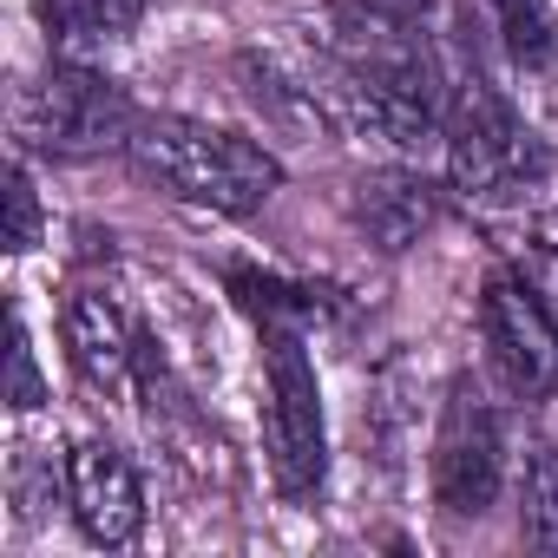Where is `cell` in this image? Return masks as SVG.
Masks as SVG:
<instances>
[{
	"label": "cell",
	"mask_w": 558,
	"mask_h": 558,
	"mask_svg": "<svg viewBox=\"0 0 558 558\" xmlns=\"http://www.w3.org/2000/svg\"><path fill=\"white\" fill-rule=\"evenodd\" d=\"M125 158L165 197L217 210V217H250V210L269 204L276 184H283V165H276L256 138L184 119V112H138V132H132Z\"/></svg>",
	"instance_id": "cell-1"
},
{
	"label": "cell",
	"mask_w": 558,
	"mask_h": 558,
	"mask_svg": "<svg viewBox=\"0 0 558 558\" xmlns=\"http://www.w3.org/2000/svg\"><path fill=\"white\" fill-rule=\"evenodd\" d=\"M447 178L460 197L473 204H493V210H519L532 204L545 184H551V151L545 138L519 119V106L486 80V73H466L453 80V99H447Z\"/></svg>",
	"instance_id": "cell-2"
},
{
	"label": "cell",
	"mask_w": 558,
	"mask_h": 558,
	"mask_svg": "<svg viewBox=\"0 0 558 558\" xmlns=\"http://www.w3.org/2000/svg\"><path fill=\"white\" fill-rule=\"evenodd\" d=\"M14 132H21L27 151H47V158H99V151H125L132 145L138 106L93 60H53L21 93Z\"/></svg>",
	"instance_id": "cell-3"
},
{
	"label": "cell",
	"mask_w": 558,
	"mask_h": 558,
	"mask_svg": "<svg viewBox=\"0 0 558 558\" xmlns=\"http://www.w3.org/2000/svg\"><path fill=\"white\" fill-rule=\"evenodd\" d=\"M263 447L290 499H310L329 480V421L323 381L296 323H263Z\"/></svg>",
	"instance_id": "cell-4"
},
{
	"label": "cell",
	"mask_w": 558,
	"mask_h": 558,
	"mask_svg": "<svg viewBox=\"0 0 558 558\" xmlns=\"http://www.w3.org/2000/svg\"><path fill=\"white\" fill-rule=\"evenodd\" d=\"M506 486V434L473 381H453L434 427V506L447 519H486Z\"/></svg>",
	"instance_id": "cell-5"
},
{
	"label": "cell",
	"mask_w": 558,
	"mask_h": 558,
	"mask_svg": "<svg viewBox=\"0 0 558 558\" xmlns=\"http://www.w3.org/2000/svg\"><path fill=\"white\" fill-rule=\"evenodd\" d=\"M480 336L499 368V381L519 401H545L558 388V316L538 303V290L512 269H493L480 290Z\"/></svg>",
	"instance_id": "cell-6"
},
{
	"label": "cell",
	"mask_w": 558,
	"mask_h": 558,
	"mask_svg": "<svg viewBox=\"0 0 558 558\" xmlns=\"http://www.w3.org/2000/svg\"><path fill=\"white\" fill-rule=\"evenodd\" d=\"M66 499H73V519L93 545L119 551L138 538L145 525V493H138V473L132 460L112 447V440H80L66 453Z\"/></svg>",
	"instance_id": "cell-7"
},
{
	"label": "cell",
	"mask_w": 558,
	"mask_h": 558,
	"mask_svg": "<svg viewBox=\"0 0 558 558\" xmlns=\"http://www.w3.org/2000/svg\"><path fill=\"white\" fill-rule=\"evenodd\" d=\"M60 323H66V349H73V368L86 375V388L125 395L132 362H138V336H132V316L119 310V296L112 290H73Z\"/></svg>",
	"instance_id": "cell-8"
},
{
	"label": "cell",
	"mask_w": 558,
	"mask_h": 558,
	"mask_svg": "<svg viewBox=\"0 0 558 558\" xmlns=\"http://www.w3.org/2000/svg\"><path fill=\"white\" fill-rule=\"evenodd\" d=\"M440 217V191L421 171H375L355 184V223L368 230L375 250H408L434 230Z\"/></svg>",
	"instance_id": "cell-9"
},
{
	"label": "cell",
	"mask_w": 558,
	"mask_h": 558,
	"mask_svg": "<svg viewBox=\"0 0 558 558\" xmlns=\"http://www.w3.org/2000/svg\"><path fill=\"white\" fill-rule=\"evenodd\" d=\"M145 21V0H40V27L60 60H93L106 47H125Z\"/></svg>",
	"instance_id": "cell-10"
},
{
	"label": "cell",
	"mask_w": 558,
	"mask_h": 558,
	"mask_svg": "<svg viewBox=\"0 0 558 558\" xmlns=\"http://www.w3.org/2000/svg\"><path fill=\"white\" fill-rule=\"evenodd\" d=\"M493 14V34H499V53L512 73H551L558 60V0H486Z\"/></svg>",
	"instance_id": "cell-11"
},
{
	"label": "cell",
	"mask_w": 558,
	"mask_h": 558,
	"mask_svg": "<svg viewBox=\"0 0 558 558\" xmlns=\"http://www.w3.org/2000/svg\"><path fill=\"white\" fill-rule=\"evenodd\" d=\"M519 532L538 551H558V447H538L519 480Z\"/></svg>",
	"instance_id": "cell-12"
},
{
	"label": "cell",
	"mask_w": 558,
	"mask_h": 558,
	"mask_svg": "<svg viewBox=\"0 0 558 558\" xmlns=\"http://www.w3.org/2000/svg\"><path fill=\"white\" fill-rule=\"evenodd\" d=\"M40 243V191L27 178V165H8V250L27 256Z\"/></svg>",
	"instance_id": "cell-13"
},
{
	"label": "cell",
	"mask_w": 558,
	"mask_h": 558,
	"mask_svg": "<svg viewBox=\"0 0 558 558\" xmlns=\"http://www.w3.org/2000/svg\"><path fill=\"white\" fill-rule=\"evenodd\" d=\"M47 401V381H40V362H34V336L27 323L14 316V355H8V408L14 414H34Z\"/></svg>",
	"instance_id": "cell-14"
}]
</instances>
